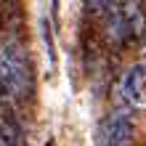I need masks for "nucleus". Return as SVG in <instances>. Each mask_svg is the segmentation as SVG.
I'll return each mask as SVG.
<instances>
[{"mask_svg": "<svg viewBox=\"0 0 146 146\" xmlns=\"http://www.w3.org/2000/svg\"><path fill=\"white\" fill-rule=\"evenodd\" d=\"M0 80L8 85L11 98H27V93H32V72L27 61V50L16 40L0 48Z\"/></svg>", "mask_w": 146, "mask_h": 146, "instance_id": "obj_1", "label": "nucleus"}, {"mask_svg": "<svg viewBox=\"0 0 146 146\" xmlns=\"http://www.w3.org/2000/svg\"><path fill=\"white\" fill-rule=\"evenodd\" d=\"M101 138L104 146H127L133 141V122L127 114H109L101 125Z\"/></svg>", "mask_w": 146, "mask_h": 146, "instance_id": "obj_2", "label": "nucleus"}, {"mask_svg": "<svg viewBox=\"0 0 146 146\" xmlns=\"http://www.w3.org/2000/svg\"><path fill=\"white\" fill-rule=\"evenodd\" d=\"M122 93L133 106H146V64H133L122 80Z\"/></svg>", "mask_w": 146, "mask_h": 146, "instance_id": "obj_3", "label": "nucleus"}, {"mask_svg": "<svg viewBox=\"0 0 146 146\" xmlns=\"http://www.w3.org/2000/svg\"><path fill=\"white\" fill-rule=\"evenodd\" d=\"M40 29H42V42H45V48H48V58H50V64H53L56 61V42H53V29H50L48 19H40Z\"/></svg>", "mask_w": 146, "mask_h": 146, "instance_id": "obj_4", "label": "nucleus"}, {"mask_svg": "<svg viewBox=\"0 0 146 146\" xmlns=\"http://www.w3.org/2000/svg\"><path fill=\"white\" fill-rule=\"evenodd\" d=\"M85 5H88V11H93V13H104L109 0H85Z\"/></svg>", "mask_w": 146, "mask_h": 146, "instance_id": "obj_5", "label": "nucleus"}, {"mask_svg": "<svg viewBox=\"0 0 146 146\" xmlns=\"http://www.w3.org/2000/svg\"><path fill=\"white\" fill-rule=\"evenodd\" d=\"M8 21V0H0V29L5 27Z\"/></svg>", "mask_w": 146, "mask_h": 146, "instance_id": "obj_6", "label": "nucleus"}, {"mask_svg": "<svg viewBox=\"0 0 146 146\" xmlns=\"http://www.w3.org/2000/svg\"><path fill=\"white\" fill-rule=\"evenodd\" d=\"M141 42H143V50H146V29L141 32Z\"/></svg>", "mask_w": 146, "mask_h": 146, "instance_id": "obj_7", "label": "nucleus"}, {"mask_svg": "<svg viewBox=\"0 0 146 146\" xmlns=\"http://www.w3.org/2000/svg\"><path fill=\"white\" fill-rule=\"evenodd\" d=\"M8 3H16V0H8Z\"/></svg>", "mask_w": 146, "mask_h": 146, "instance_id": "obj_8", "label": "nucleus"}, {"mask_svg": "<svg viewBox=\"0 0 146 146\" xmlns=\"http://www.w3.org/2000/svg\"><path fill=\"white\" fill-rule=\"evenodd\" d=\"M0 146H3V143H0Z\"/></svg>", "mask_w": 146, "mask_h": 146, "instance_id": "obj_9", "label": "nucleus"}]
</instances>
